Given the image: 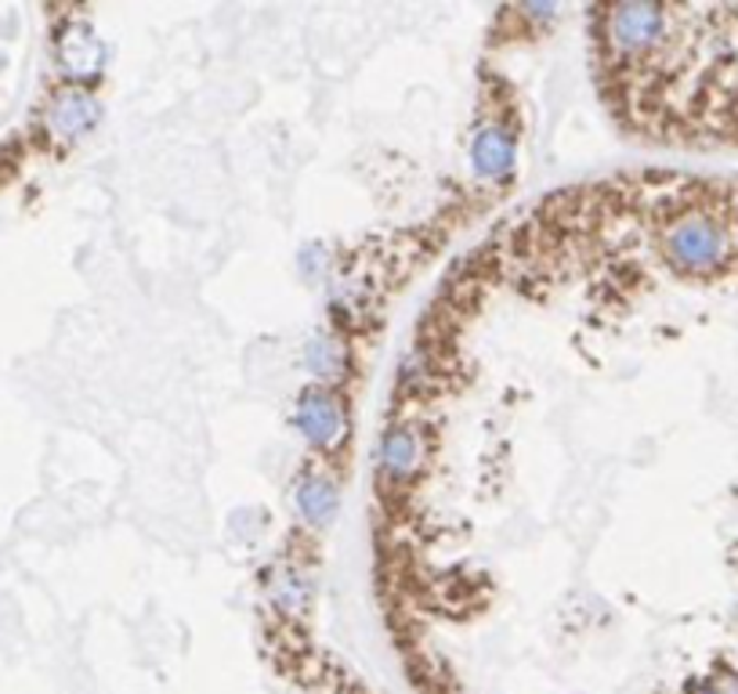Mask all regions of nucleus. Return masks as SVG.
<instances>
[{"instance_id":"423d86ee","label":"nucleus","mask_w":738,"mask_h":694,"mask_svg":"<svg viewBox=\"0 0 738 694\" xmlns=\"http://www.w3.org/2000/svg\"><path fill=\"white\" fill-rule=\"evenodd\" d=\"M417 456H420V441L417 435H409V430H392L381 445V463L392 478H406L409 470L417 467Z\"/></svg>"},{"instance_id":"39448f33","label":"nucleus","mask_w":738,"mask_h":694,"mask_svg":"<svg viewBox=\"0 0 738 694\" xmlns=\"http://www.w3.org/2000/svg\"><path fill=\"white\" fill-rule=\"evenodd\" d=\"M90 116H95V106H90V98L69 90V95H62L55 106H51L47 124H51V130H55V135L73 138V135H81V130L90 124Z\"/></svg>"},{"instance_id":"f03ea898","label":"nucleus","mask_w":738,"mask_h":694,"mask_svg":"<svg viewBox=\"0 0 738 694\" xmlns=\"http://www.w3.org/2000/svg\"><path fill=\"white\" fill-rule=\"evenodd\" d=\"M673 11L659 4H619L605 11V36L616 47V55L641 58L663 47L670 30Z\"/></svg>"},{"instance_id":"1a4fd4ad","label":"nucleus","mask_w":738,"mask_h":694,"mask_svg":"<svg viewBox=\"0 0 738 694\" xmlns=\"http://www.w3.org/2000/svg\"><path fill=\"white\" fill-rule=\"evenodd\" d=\"M692 694H738V676L735 673H714L703 684H695Z\"/></svg>"},{"instance_id":"f257e3e1","label":"nucleus","mask_w":738,"mask_h":694,"mask_svg":"<svg viewBox=\"0 0 738 694\" xmlns=\"http://www.w3.org/2000/svg\"><path fill=\"white\" fill-rule=\"evenodd\" d=\"M663 254L673 268L688 275H709L731 260V232L717 214L688 211L666 228Z\"/></svg>"},{"instance_id":"0eeeda50","label":"nucleus","mask_w":738,"mask_h":694,"mask_svg":"<svg viewBox=\"0 0 738 694\" xmlns=\"http://www.w3.org/2000/svg\"><path fill=\"white\" fill-rule=\"evenodd\" d=\"M297 506H301V514H304L308 521H327V517L333 514V506H336L333 484L319 481V478L304 481V484H301V492H297Z\"/></svg>"},{"instance_id":"20e7f679","label":"nucleus","mask_w":738,"mask_h":694,"mask_svg":"<svg viewBox=\"0 0 738 694\" xmlns=\"http://www.w3.org/2000/svg\"><path fill=\"white\" fill-rule=\"evenodd\" d=\"M474 167L489 178H503L514 167V141L500 127H489L474 141Z\"/></svg>"},{"instance_id":"6e6552de","label":"nucleus","mask_w":738,"mask_h":694,"mask_svg":"<svg viewBox=\"0 0 738 694\" xmlns=\"http://www.w3.org/2000/svg\"><path fill=\"white\" fill-rule=\"evenodd\" d=\"M308 365H312L322 380H330L336 370H341V348L327 344V340H319L315 348H308Z\"/></svg>"},{"instance_id":"7ed1b4c3","label":"nucleus","mask_w":738,"mask_h":694,"mask_svg":"<svg viewBox=\"0 0 738 694\" xmlns=\"http://www.w3.org/2000/svg\"><path fill=\"white\" fill-rule=\"evenodd\" d=\"M297 424H301L308 441L330 445V441L341 438L344 416H341V405H336L330 395H322V391H308V395L301 398V409H297Z\"/></svg>"}]
</instances>
